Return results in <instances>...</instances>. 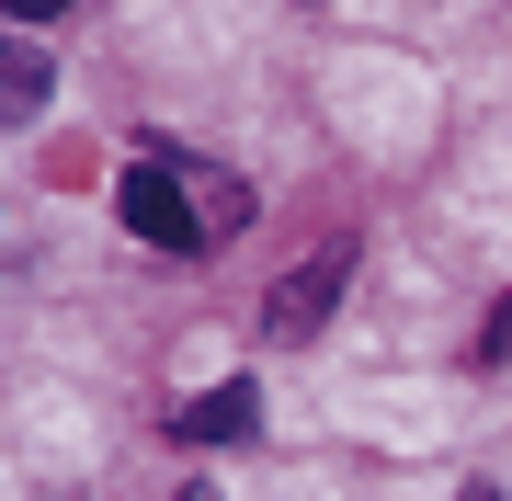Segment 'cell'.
<instances>
[{"mask_svg":"<svg viewBox=\"0 0 512 501\" xmlns=\"http://www.w3.org/2000/svg\"><path fill=\"white\" fill-rule=\"evenodd\" d=\"M114 217H126L148 251H217V228H205V205H194V171H183V160H137L126 183H114Z\"/></svg>","mask_w":512,"mask_h":501,"instance_id":"obj_1","label":"cell"},{"mask_svg":"<svg viewBox=\"0 0 512 501\" xmlns=\"http://www.w3.org/2000/svg\"><path fill=\"white\" fill-rule=\"evenodd\" d=\"M342 285H353V240H319L296 274H274V297H262V331L274 342H308L330 308H342Z\"/></svg>","mask_w":512,"mask_h":501,"instance_id":"obj_2","label":"cell"},{"mask_svg":"<svg viewBox=\"0 0 512 501\" xmlns=\"http://www.w3.org/2000/svg\"><path fill=\"white\" fill-rule=\"evenodd\" d=\"M171 433H194V445H239V433H251V388H239V376H228V388L183 399V422H171Z\"/></svg>","mask_w":512,"mask_h":501,"instance_id":"obj_3","label":"cell"},{"mask_svg":"<svg viewBox=\"0 0 512 501\" xmlns=\"http://www.w3.org/2000/svg\"><path fill=\"white\" fill-rule=\"evenodd\" d=\"M0 57H12V69H0V103L35 114V103H46V57H35V46H0Z\"/></svg>","mask_w":512,"mask_h":501,"instance_id":"obj_4","label":"cell"},{"mask_svg":"<svg viewBox=\"0 0 512 501\" xmlns=\"http://www.w3.org/2000/svg\"><path fill=\"white\" fill-rule=\"evenodd\" d=\"M183 171H194V160H183ZM194 205H205V228H217V240L239 228V183H228V171H194Z\"/></svg>","mask_w":512,"mask_h":501,"instance_id":"obj_5","label":"cell"},{"mask_svg":"<svg viewBox=\"0 0 512 501\" xmlns=\"http://www.w3.org/2000/svg\"><path fill=\"white\" fill-rule=\"evenodd\" d=\"M12 12H23V23H46V12H69V0H12Z\"/></svg>","mask_w":512,"mask_h":501,"instance_id":"obj_6","label":"cell"},{"mask_svg":"<svg viewBox=\"0 0 512 501\" xmlns=\"http://www.w3.org/2000/svg\"><path fill=\"white\" fill-rule=\"evenodd\" d=\"M183 501H217V490H183Z\"/></svg>","mask_w":512,"mask_h":501,"instance_id":"obj_7","label":"cell"},{"mask_svg":"<svg viewBox=\"0 0 512 501\" xmlns=\"http://www.w3.org/2000/svg\"><path fill=\"white\" fill-rule=\"evenodd\" d=\"M478 501H512V490H478Z\"/></svg>","mask_w":512,"mask_h":501,"instance_id":"obj_8","label":"cell"}]
</instances>
